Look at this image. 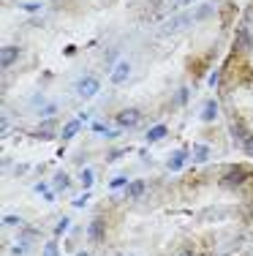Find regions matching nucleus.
<instances>
[{
  "label": "nucleus",
  "mask_w": 253,
  "mask_h": 256,
  "mask_svg": "<svg viewBox=\"0 0 253 256\" xmlns=\"http://www.w3.org/2000/svg\"><path fill=\"white\" fill-rule=\"evenodd\" d=\"M251 177H253V169H248V166H240V164H234V166H229V169L223 172L221 185H223V188H240V185H243L245 180H251Z\"/></svg>",
  "instance_id": "f257e3e1"
},
{
  "label": "nucleus",
  "mask_w": 253,
  "mask_h": 256,
  "mask_svg": "<svg viewBox=\"0 0 253 256\" xmlns=\"http://www.w3.org/2000/svg\"><path fill=\"white\" fill-rule=\"evenodd\" d=\"M74 90H77V96H79V98H93V96H98L101 82H98V77H90V74H84V77H79V79H77Z\"/></svg>",
  "instance_id": "f03ea898"
},
{
  "label": "nucleus",
  "mask_w": 253,
  "mask_h": 256,
  "mask_svg": "<svg viewBox=\"0 0 253 256\" xmlns=\"http://www.w3.org/2000/svg\"><path fill=\"white\" fill-rule=\"evenodd\" d=\"M139 120H142V112L136 107H128V109H120L117 112V126L120 128H134Z\"/></svg>",
  "instance_id": "7ed1b4c3"
},
{
  "label": "nucleus",
  "mask_w": 253,
  "mask_h": 256,
  "mask_svg": "<svg viewBox=\"0 0 253 256\" xmlns=\"http://www.w3.org/2000/svg\"><path fill=\"white\" fill-rule=\"evenodd\" d=\"M245 49H251V30L248 27H240L237 36H234V44H232V57L243 55Z\"/></svg>",
  "instance_id": "20e7f679"
},
{
  "label": "nucleus",
  "mask_w": 253,
  "mask_h": 256,
  "mask_svg": "<svg viewBox=\"0 0 253 256\" xmlns=\"http://www.w3.org/2000/svg\"><path fill=\"white\" fill-rule=\"evenodd\" d=\"M131 77V63L128 60H120L117 66L112 68V85H125Z\"/></svg>",
  "instance_id": "39448f33"
},
{
  "label": "nucleus",
  "mask_w": 253,
  "mask_h": 256,
  "mask_svg": "<svg viewBox=\"0 0 253 256\" xmlns=\"http://www.w3.org/2000/svg\"><path fill=\"white\" fill-rule=\"evenodd\" d=\"M16 57H19V49H16V46H3V49H0V66L11 68L16 63Z\"/></svg>",
  "instance_id": "423d86ee"
},
{
  "label": "nucleus",
  "mask_w": 253,
  "mask_h": 256,
  "mask_svg": "<svg viewBox=\"0 0 253 256\" xmlns=\"http://www.w3.org/2000/svg\"><path fill=\"white\" fill-rule=\"evenodd\" d=\"M191 22H196V19H193V14H185V16H174V22H169V25H164V33L180 30L182 25H191Z\"/></svg>",
  "instance_id": "0eeeda50"
},
{
  "label": "nucleus",
  "mask_w": 253,
  "mask_h": 256,
  "mask_svg": "<svg viewBox=\"0 0 253 256\" xmlns=\"http://www.w3.org/2000/svg\"><path fill=\"white\" fill-rule=\"evenodd\" d=\"M185 158H188V150H177V153L169 158V169H171V172L182 169V164H185Z\"/></svg>",
  "instance_id": "6e6552de"
},
{
  "label": "nucleus",
  "mask_w": 253,
  "mask_h": 256,
  "mask_svg": "<svg viewBox=\"0 0 253 256\" xmlns=\"http://www.w3.org/2000/svg\"><path fill=\"white\" fill-rule=\"evenodd\" d=\"M87 237L93 243H101L103 240V224H101V221H93V224L87 226Z\"/></svg>",
  "instance_id": "1a4fd4ad"
},
{
  "label": "nucleus",
  "mask_w": 253,
  "mask_h": 256,
  "mask_svg": "<svg viewBox=\"0 0 253 256\" xmlns=\"http://www.w3.org/2000/svg\"><path fill=\"white\" fill-rule=\"evenodd\" d=\"M125 194H128L131 199H139V196L145 194V183H142V180H134V183H128V188H125Z\"/></svg>",
  "instance_id": "9d476101"
},
{
  "label": "nucleus",
  "mask_w": 253,
  "mask_h": 256,
  "mask_svg": "<svg viewBox=\"0 0 253 256\" xmlns=\"http://www.w3.org/2000/svg\"><path fill=\"white\" fill-rule=\"evenodd\" d=\"M215 115H218V104L215 101H207V107L202 109V120L212 123V120H215Z\"/></svg>",
  "instance_id": "9b49d317"
},
{
  "label": "nucleus",
  "mask_w": 253,
  "mask_h": 256,
  "mask_svg": "<svg viewBox=\"0 0 253 256\" xmlns=\"http://www.w3.org/2000/svg\"><path fill=\"white\" fill-rule=\"evenodd\" d=\"M166 136V126H153L150 131H147V142H158V139H164Z\"/></svg>",
  "instance_id": "f8f14e48"
},
{
  "label": "nucleus",
  "mask_w": 253,
  "mask_h": 256,
  "mask_svg": "<svg viewBox=\"0 0 253 256\" xmlns=\"http://www.w3.org/2000/svg\"><path fill=\"white\" fill-rule=\"evenodd\" d=\"M193 158H196L199 164H204V161L210 158V147H207V144H196V147H193Z\"/></svg>",
  "instance_id": "ddd939ff"
},
{
  "label": "nucleus",
  "mask_w": 253,
  "mask_h": 256,
  "mask_svg": "<svg viewBox=\"0 0 253 256\" xmlns=\"http://www.w3.org/2000/svg\"><path fill=\"white\" fill-rule=\"evenodd\" d=\"M79 128H82V123H79V120H71V123H66V128H63V139H71L74 133L79 131Z\"/></svg>",
  "instance_id": "4468645a"
},
{
  "label": "nucleus",
  "mask_w": 253,
  "mask_h": 256,
  "mask_svg": "<svg viewBox=\"0 0 253 256\" xmlns=\"http://www.w3.org/2000/svg\"><path fill=\"white\" fill-rule=\"evenodd\" d=\"M44 256H60V248H57L55 240H49L47 246H44Z\"/></svg>",
  "instance_id": "2eb2a0df"
},
{
  "label": "nucleus",
  "mask_w": 253,
  "mask_h": 256,
  "mask_svg": "<svg viewBox=\"0 0 253 256\" xmlns=\"http://www.w3.org/2000/svg\"><path fill=\"white\" fill-rule=\"evenodd\" d=\"M66 185H68V177H66L63 172H57V174H55V191H63Z\"/></svg>",
  "instance_id": "dca6fc26"
},
{
  "label": "nucleus",
  "mask_w": 253,
  "mask_h": 256,
  "mask_svg": "<svg viewBox=\"0 0 253 256\" xmlns=\"http://www.w3.org/2000/svg\"><path fill=\"white\" fill-rule=\"evenodd\" d=\"M109 188H128V180H125V177H114L112 183H109Z\"/></svg>",
  "instance_id": "f3484780"
},
{
  "label": "nucleus",
  "mask_w": 253,
  "mask_h": 256,
  "mask_svg": "<svg viewBox=\"0 0 253 256\" xmlns=\"http://www.w3.org/2000/svg\"><path fill=\"white\" fill-rule=\"evenodd\" d=\"M82 185H84V188H90V185H93V172H90V169L82 172Z\"/></svg>",
  "instance_id": "a211bd4d"
},
{
  "label": "nucleus",
  "mask_w": 253,
  "mask_h": 256,
  "mask_svg": "<svg viewBox=\"0 0 253 256\" xmlns=\"http://www.w3.org/2000/svg\"><path fill=\"white\" fill-rule=\"evenodd\" d=\"M207 14H212V5H202V8L193 14V19H202V16H207Z\"/></svg>",
  "instance_id": "6ab92c4d"
},
{
  "label": "nucleus",
  "mask_w": 253,
  "mask_h": 256,
  "mask_svg": "<svg viewBox=\"0 0 253 256\" xmlns=\"http://www.w3.org/2000/svg\"><path fill=\"white\" fill-rule=\"evenodd\" d=\"M8 131H11V123H8V118L3 115V120H0V133H3V136H8Z\"/></svg>",
  "instance_id": "aec40b11"
},
{
  "label": "nucleus",
  "mask_w": 253,
  "mask_h": 256,
  "mask_svg": "<svg viewBox=\"0 0 253 256\" xmlns=\"http://www.w3.org/2000/svg\"><path fill=\"white\" fill-rule=\"evenodd\" d=\"M243 147L248 155H253V136H243Z\"/></svg>",
  "instance_id": "412c9836"
},
{
  "label": "nucleus",
  "mask_w": 253,
  "mask_h": 256,
  "mask_svg": "<svg viewBox=\"0 0 253 256\" xmlns=\"http://www.w3.org/2000/svg\"><path fill=\"white\" fill-rule=\"evenodd\" d=\"M3 224L5 226H19V218H16V215H3Z\"/></svg>",
  "instance_id": "4be33fe9"
},
{
  "label": "nucleus",
  "mask_w": 253,
  "mask_h": 256,
  "mask_svg": "<svg viewBox=\"0 0 253 256\" xmlns=\"http://www.w3.org/2000/svg\"><path fill=\"white\" fill-rule=\"evenodd\" d=\"M55 112H57V107H55V104H47V107L41 109V115H44V118H49V115H55Z\"/></svg>",
  "instance_id": "5701e85b"
},
{
  "label": "nucleus",
  "mask_w": 253,
  "mask_h": 256,
  "mask_svg": "<svg viewBox=\"0 0 253 256\" xmlns=\"http://www.w3.org/2000/svg\"><path fill=\"white\" fill-rule=\"evenodd\" d=\"M93 131H95V133H109V131H106V126H103V123H93ZM109 136H112V133H109Z\"/></svg>",
  "instance_id": "b1692460"
},
{
  "label": "nucleus",
  "mask_w": 253,
  "mask_h": 256,
  "mask_svg": "<svg viewBox=\"0 0 253 256\" xmlns=\"http://www.w3.org/2000/svg\"><path fill=\"white\" fill-rule=\"evenodd\" d=\"M177 256H196V254H193V251H180Z\"/></svg>",
  "instance_id": "393cba45"
},
{
  "label": "nucleus",
  "mask_w": 253,
  "mask_h": 256,
  "mask_svg": "<svg viewBox=\"0 0 253 256\" xmlns=\"http://www.w3.org/2000/svg\"><path fill=\"white\" fill-rule=\"evenodd\" d=\"M177 3H180V5H188V3H193V0H177Z\"/></svg>",
  "instance_id": "a878e982"
},
{
  "label": "nucleus",
  "mask_w": 253,
  "mask_h": 256,
  "mask_svg": "<svg viewBox=\"0 0 253 256\" xmlns=\"http://www.w3.org/2000/svg\"><path fill=\"white\" fill-rule=\"evenodd\" d=\"M79 256H87V254H79Z\"/></svg>",
  "instance_id": "bb28decb"
}]
</instances>
